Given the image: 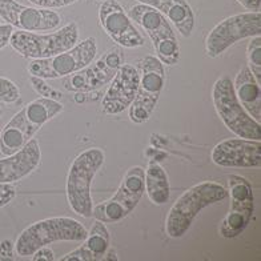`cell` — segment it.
Here are the masks:
<instances>
[{
    "label": "cell",
    "instance_id": "obj_29",
    "mask_svg": "<svg viewBox=\"0 0 261 261\" xmlns=\"http://www.w3.org/2000/svg\"><path fill=\"white\" fill-rule=\"evenodd\" d=\"M15 245L10 240H3L0 243V260H15Z\"/></svg>",
    "mask_w": 261,
    "mask_h": 261
},
{
    "label": "cell",
    "instance_id": "obj_4",
    "mask_svg": "<svg viewBox=\"0 0 261 261\" xmlns=\"http://www.w3.org/2000/svg\"><path fill=\"white\" fill-rule=\"evenodd\" d=\"M88 230L71 217H51L36 221L25 228L15 243V251L20 257H30L39 248L56 241H83Z\"/></svg>",
    "mask_w": 261,
    "mask_h": 261
},
{
    "label": "cell",
    "instance_id": "obj_3",
    "mask_svg": "<svg viewBox=\"0 0 261 261\" xmlns=\"http://www.w3.org/2000/svg\"><path fill=\"white\" fill-rule=\"evenodd\" d=\"M106 155L100 148H88L69 167L65 182L67 200L71 210L83 217H92L93 201L91 186L97 171L104 164Z\"/></svg>",
    "mask_w": 261,
    "mask_h": 261
},
{
    "label": "cell",
    "instance_id": "obj_26",
    "mask_svg": "<svg viewBox=\"0 0 261 261\" xmlns=\"http://www.w3.org/2000/svg\"><path fill=\"white\" fill-rule=\"evenodd\" d=\"M77 0H30V3H32L36 7L47 8V10H55V8H62L71 6V4L76 3Z\"/></svg>",
    "mask_w": 261,
    "mask_h": 261
},
{
    "label": "cell",
    "instance_id": "obj_14",
    "mask_svg": "<svg viewBox=\"0 0 261 261\" xmlns=\"http://www.w3.org/2000/svg\"><path fill=\"white\" fill-rule=\"evenodd\" d=\"M0 17L7 24L27 32L51 31L62 23V17L55 11L27 7L16 0H0Z\"/></svg>",
    "mask_w": 261,
    "mask_h": 261
},
{
    "label": "cell",
    "instance_id": "obj_28",
    "mask_svg": "<svg viewBox=\"0 0 261 261\" xmlns=\"http://www.w3.org/2000/svg\"><path fill=\"white\" fill-rule=\"evenodd\" d=\"M32 260L34 261H54L55 260V253L51 248L45 247L39 248L38 251H35L32 254Z\"/></svg>",
    "mask_w": 261,
    "mask_h": 261
},
{
    "label": "cell",
    "instance_id": "obj_16",
    "mask_svg": "<svg viewBox=\"0 0 261 261\" xmlns=\"http://www.w3.org/2000/svg\"><path fill=\"white\" fill-rule=\"evenodd\" d=\"M211 159L224 168H258L261 165V140L228 139L213 148Z\"/></svg>",
    "mask_w": 261,
    "mask_h": 261
},
{
    "label": "cell",
    "instance_id": "obj_13",
    "mask_svg": "<svg viewBox=\"0 0 261 261\" xmlns=\"http://www.w3.org/2000/svg\"><path fill=\"white\" fill-rule=\"evenodd\" d=\"M124 63L123 51L119 47L108 49L99 60L91 63L64 80V88L69 92H92L110 83Z\"/></svg>",
    "mask_w": 261,
    "mask_h": 261
},
{
    "label": "cell",
    "instance_id": "obj_31",
    "mask_svg": "<svg viewBox=\"0 0 261 261\" xmlns=\"http://www.w3.org/2000/svg\"><path fill=\"white\" fill-rule=\"evenodd\" d=\"M239 3L249 11H260L261 0H237Z\"/></svg>",
    "mask_w": 261,
    "mask_h": 261
},
{
    "label": "cell",
    "instance_id": "obj_11",
    "mask_svg": "<svg viewBox=\"0 0 261 261\" xmlns=\"http://www.w3.org/2000/svg\"><path fill=\"white\" fill-rule=\"evenodd\" d=\"M261 34L260 11H249L224 19L211 30L205 39V52L210 58H217L229 47L247 38Z\"/></svg>",
    "mask_w": 261,
    "mask_h": 261
},
{
    "label": "cell",
    "instance_id": "obj_25",
    "mask_svg": "<svg viewBox=\"0 0 261 261\" xmlns=\"http://www.w3.org/2000/svg\"><path fill=\"white\" fill-rule=\"evenodd\" d=\"M30 82H31L34 90L40 95L41 97H48V99L58 100L62 97V93L56 91L55 88H52L51 86H48L45 83V79H41L38 76H30Z\"/></svg>",
    "mask_w": 261,
    "mask_h": 261
},
{
    "label": "cell",
    "instance_id": "obj_23",
    "mask_svg": "<svg viewBox=\"0 0 261 261\" xmlns=\"http://www.w3.org/2000/svg\"><path fill=\"white\" fill-rule=\"evenodd\" d=\"M248 68L253 73L254 79L261 84V36H253L247 48Z\"/></svg>",
    "mask_w": 261,
    "mask_h": 261
},
{
    "label": "cell",
    "instance_id": "obj_20",
    "mask_svg": "<svg viewBox=\"0 0 261 261\" xmlns=\"http://www.w3.org/2000/svg\"><path fill=\"white\" fill-rule=\"evenodd\" d=\"M162 12L181 36L189 38L195 28V15L186 0H138Z\"/></svg>",
    "mask_w": 261,
    "mask_h": 261
},
{
    "label": "cell",
    "instance_id": "obj_8",
    "mask_svg": "<svg viewBox=\"0 0 261 261\" xmlns=\"http://www.w3.org/2000/svg\"><path fill=\"white\" fill-rule=\"evenodd\" d=\"M96 55V39L87 38L62 54L47 59H34L28 65V72L45 80L62 79L86 68Z\"/></svg>",
    "mask_w": 261,
    "mask_h": 261
},
{
    "label": "cell",
    "instance_id": "obj_22",
    "mask_svg": "<svg viewBox=\"0 0 261 261\" xmlns=\"http://www.w3.org/2000/svg\"><path fill=\"white\" fill-rule=\"evenodd\" d=\"M144 192L155 205L168 203L171 195L168 175L162 165L153 160L148 163L147 171H144Z\"/></svg>",
    "mask_w": 261,
    "mask_h": 261
},
{
    "label": "cell",
    "instance_id": "obj_30",
    "mask_svg": "<svg viewBox=\"0 0 261 261\" xmlns=\"http://www.w3.org/2000/svg\"><path fill=\"white\" fill-rule=\"evenodd\" d=\"M14 32V27L10 24H3L0 25V51L6 48L10 41L11 34Z\"/></svg>",
    "mask_w": 261,
    "mask_h": 261
},
{
    "label": "cell",
    "instance_id": "obj_1",
    "mask_svg": "<svg viewBox=\"0 0 261 261\" xmlns=\"http://www.w3.org/2000/svg\"><path fill=\"white\" fill-rule=\"evenodd\" d=\"M63 112V104L48 97H39L28 103L0 132V152L12 155L24 147L45 123Z\"/></svg>",
    "mask_w": 261,
    "mask_h": 261
},
{
    "label": "cell",
    "instance_id": "obj_15",
    "mask_svg": "<svg viewBox=\"0 0 261 261\" xmlns=\"http://www.w3.org/2000/svg\"><path fill=\"white\" fill-rule=\"evenodd\" d=\"M99 21L104 32L120 47L136 48L144 45V38L117 0H104L100 4Z\"/></svg>",
    "mask_w": 261,
    "mask_h": 261
},
{
    "label": "cell",
    "instance_id": "obj_19",
    "mask_svg": "<svg viewBox=\"0 0 261 261\" xmlns=\"http://www.w3.org/2000/svg\"><path fill=\"white\" fill-rule=\"evenodd\" d=\"M84 243L75 251L69 252L59 261H97L104 260L110 249V230L103 221L96 220L92 224Z\"/></svg>",
    "mask_w": 261,
    "mask_h": 261
},
{
    "label": "cell",
    "instance_id": "obj_7",
    "mask_svg": "<svg viewBox=\"0 0 261 261\" xmlns=\"http://www.w3.org/2000/svg\"><path fill=\"white\" fill-rule=\"evenodd\" d=\"M128 16L140 25L153 43L156 58L167 65H175L180 60V45L168 19L155 8L136 4L128 11Z\"/></svg>",
    "mask_w": 261,
    "mask_h": 261
},
{
    "label": "cell",
    "instance_id": "obj_10",
    "mask_svg": "<svg viewBox=\"0 0 261 261\" xmlns=\"http://www.w3.org/2000/svg\"><path fill=\"white\" fill-rule=\"evenodd\" d=\"M140 68L136 96L129 106V119L135 124H143L149 120L165 86L164 64L156 56L143 59Z\"/></svg>",
    "mask_w": 261,
    "mask_h": 261
},
{
    "label": "cell",
    "instance_id": "obj_5",
    "mask_svg": "<svg viewBox=\"0 0 261 261\" xmlns=\"http://www.w3.org/2000/svg\"><path fill=\"white\" fill-rule=\"evenodd\" d=\"M212 101L224 125L237 138L261 140V124L256 121L237 99L233 83L224 76L213 84Z\"/></svg>",
    "mask_w": 261,
    "mask_h": 261
},
{
    "label": "cell",
    "instance_id": "obj_6",
    "mask_svg": "<svg viewBox=\"0 0 261 261\" xmlns=\"http://www.w3.org/2000/svg\"><path fill=\"white\" fill-rule=\"evenodd\" d=\"M79 40V28L76 23H68L52 34H35L14 31L8 44L25 59H47L72 48Z\"/></svg>",
    "mask_w": 261,
    "mask_h": 261
},
{
    "label": "cell",
    "instance_id": "obj_27",
    "mask_svg": "<svg viewBox=\"0 0 261 261\" xmlns=\"http://www.w3.org/2000/svg\"><path fill=\"white\" fill-rule=\"evenodd\" d=\"M16 197V189L11 184H0V208L7 206Z\"/></svg>",
    "mask_w": 261,
    "mask_h": 261
},
{
    "label": "cell",
    "instance_id": "obj_21",
    "mask_svg": "<svg viewBox=\"0 0 261 261\" xmlns=\"http://www.w3.org/2000/svg\"><path fill=\"white\" fill-rule=\"evenodd\" d=\"M261 84L254 79L253 73L248 67L237 72L233 82V90L237 99L248 114L254 120L261 121Z\"/></svg>",
    "mask_w": 261,
    "mask_h": 261
},
{
    "label": "cell",
    "instance_id": "obj_2",
    "mask_svg": "<svg viewBox=\"0 0 261 261\" xmlns=\"http://www.w3.org/2000/svg\"><path fill=\"white\" fill-rule=\"evenodd\" d=\"M227 197L228 189L219 182L203 181L191 187L171 206L165 220V232L172 239H180L204 208Z\"/></svg>",
    "mask_w": 261,
    "mask_h": 261
},
{
    "label": "cell",
    "instance_id": "obj_24",
    "mask_svg": "<svg viewBox=\"0 0 261 261\" xmlns=\"http://www.w3.org/2000/svg\"><path fill=\"white\" fill-rule=\"evenodd\" d=\"M20 97V90L12 80L0 76V103H15Z\"/></svg>",
    "mask_w": 261,
    "mask_h": 261
},
{
    "label": "cell",
    "instance_id": "obj_12",
    "mask_svg": "<svg viewBox=\"0 0 261 261\" xmlns=\"http://www.w3.org/2000/svg\"><path fill=\"white\" fill-rule=\"evenodd\" d=\"M228 186L230 208L221 223L220 234L225 239H234L251 223L254 213V196L251 182L244 176L229 175Z\"/></svg>",
    "mask_w": 261,
    "mask_h": 261
},
{
    "label": "cell",
    "instance_id": "obj_17",
    "mask_svg": "<svg viewBox=\"0 0 261 261\" xmlns=\"http://www.w3.org/2000/svg\"><path fill=\"white\" fill-rule=\"evenodd\" d=\"M140 73L134 65L123 63L116 75L111 80L101 101L103 112L107 115H119L129 108L138 91Z\"/></svg>",
    "mask_w": 261,
    "mask_h": 261
},
{
    "label": "cell",
    "instance_id": "obj_9",
    "mask_svg": "<svg viewBox=\"0 0 261 261\" xmlns=\"http://www.w3.org/2000/svg\"><path fill=\"white\" fill-rule=\"evenodd\" d=\"M144 195V169L132 167L124 176L120 187L111 199L93 206L92 217L104 224L124 220L138 206Z\"/></svg>",
    "mask_w": 261,
    "mask_h": 261
},
{
    "label": "cell",
    "instance_id": "obj_18",
    "mask_svg": "<svg viewBox=\"0 0 261 261\" xmlns=\"http://www.w3.org/2000/svg\"><path fill=\"white\" fill-rule=\"evenodd\" d=\"M41 162L38 140L31 139L24 147L12 155L0 159V184H12L31 175Z\"/></svg>",
    "mask_w": 261,
    "mask_h": 261
}]
</instances>
